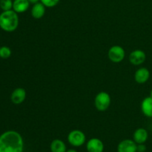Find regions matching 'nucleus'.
<instances>
[{"mask_svg":"<svg viewBox=\"0 0 152 152\" xmlns=\"http://www.w3.org/2000/svg\"><path fill=\"white\" fill-rule=\"evenodd\" d=\"M108 58L111 62L119 63L124 59L126 52L124 48L120 45H114L109 49L108 53Z\"/></svg>","mask_w":152,"mask_h":152,"instance_id":"obj_5","label":"nucleus"},{"mask_svg":"<svg viewBox=\"0 0 152 152\" xmlns=\"http://www.w3.org/2000/svg\"><path fill=\"white\" fill-rule=\"evenodd\" d=\"M26 98V91L22 88H17L11 94L10 99L13 103L16 105L22 103Z\"/></svg>","mask_w":152,"mask_h":152,"instance_id":"obj_9","label":"nucleus"},{"mask_svg":"<svg viewBox=\"0 0 152 152\" xmlns=\"http://www.w3.org/2000/svg\"><path fill=\"white\" fill-rule=\"evenodd\" d=\"M137 144L134 140L126 139L122 140L117 146V152H137Z\"/></svg>","mask_w":152,"mask_h":152,"instance_id":"obj_6","label":"nucleus"},{"mask_svg":"<svg viewBox=\"0 0 152 152\" xmlns=\"http://www.w3.org/2000/svg\"><path fill=\"white\" fill-rule=\"evenodd\" d=\"M111 96L107 92L101 91L96 94L94 99V105L99 111H105L111 105Z\"/></svg>","mask_w":152,"mask_h":152,"instance_id":"obj_3","label":"nucleus"},{"mask_svg":"<svg viewBox=\"0 0 152 152\" xmlns=\"http://www.w3.org/2000/svg\"><path fill=\"white\" fill-rule=\"evenodd\" d=\"M22 137L16 131H7L0 135V152H23Z\"/></svg>","mask_w":152,"mask_h":152,"instance_id":"obj_1","label":"nucleus"},{"mask_svg":"<svg viewBox=\"0 0 152 152\" xmlns=\"http://www.w3.org/2000/svg\"><path fill=\"white\" fill-rule=\"evenodd\" d=\"M11 56V50L7 46H2L0 48V58L8 59Z\"/></svg>","mask_w":152,"mask_h":152,"instance_id":"obj_17","label":"nucleus"},{"mask_svg":"<svg viewBox=\"0 0 152 152\" xmlns=\"http://www.w3.org/2000/svg\"><path fill=\"white\" fill-rule=\"evenodd\" d=\"M45 7L41 1L34 4L31 9V15L33 17L37 19L42 18L45 13Z\"/></svg>","mask_w":152,"mask_h":152,"instance_id":"obj_12","label":"nucleus"},{"mask_svg":"<svg viewBox=\"0 0 152 152\" xmlns=\"http://www.w3.org/2000/svg\"><path fill=\"white\" fill-rule=\"evenodd\" d=\"M51 152H66V145L65 142L59 139L53 140L50 145Z\"/></svg>","mask_w":152,"mask_h":152,"instance_id":"obj_15","label":"nucleus"},{"mask_svg":"<svg viewBox=\"0 0 152 152\" xmlns=\"http://www.w3.org/2000/svg\"><path fill=\"white\" fill-rule=\"evenodd\" d=\"M86 149L88 152H103L104 144L98 138H91L86 144Z\"/></svg>","mask_w":152,"mask_h":152,"instance_id":"obj_8","label":"nucleus"},{"mask_svg":"<svg viewBox=\"0 0 152 152\" xmlns=\"http://www.w3.org/2000/svg\"><path fill=\"white\" fill-rule=\"evenodd\" d=\"M150 96H151L152 97V90L151 91V93H150Z\"/></svg>","mask_w":152,"mask_h":152,"instance_id":"obj_22","label":"nucleus"},{"mask_svg":"<svg viewBox=\"0 0 152 152\" xmlns=\"http://www.w3.org/2000/svg\"><path fill=\"white\" fill-rule=\"evenodd\" d=\"M150 77V72L146 68H140L135 72L134 80L139 84H144Z\"/></svg>","mask_w":152,"mask_h":152,"instance_id":"obj_10","label":"nucleus"},{"mask_svg":"<svg viewBox=\"0 0 152 152\" xmlns=\"http://www.w3.org/2000/svg\"><path fill=\"white\" fill-rule=\"evenodd\" d=\"M148 138V133L146 129L143 128L137 129L133 135V140L137 144L145 143Z\"/></svg>","mask_w":152,"mask_h":152,"instance_id":"obj_11","label":"nucleus"},{"mask_svg":"<svg viewBox=\"0 0 152 152\" xmlns=\"http://www.w3.org/2000/svg\"><path fill=\"white\" fill-rule=\"evenodd\" d=\"M137 152H145L146 151V146H145V145L144 143L137 144Z\"/></svg>","mask_w":152,"mask_h":152,"instance_id":"obj_19","label":"nucleus"},{"mask_svg":"<svg viewBox=\"0 0 152 152\" xmlns=\"http://www.w3.org/2000/svg\"><path fill=\"white\" fill-rule=\"evenodd\" d=\"M60 0H40L46 7H53L59 4Z\"/></svg>","mask_w":152,"mask_h":152,"instance_id":"obj_18","label":"nucleus"},{"mask_svg":"<svg viewBox=\"0 0 152 152\" xmlns=\"http://www.w3.org/2000/svg\"><path fill=\"white\" fill-rule=\"evenodd\" d=\"M19 25V16L13 10L3 11L0 14V28L7 32H13Z\"/></svg>","mask_w":152,"mask_h":152,"instance_id":"obj_2","label":"nucleus"},{"mask_svg":"<svg viewBox=\"0 0 152 152\" xmlns=\"http://www.w3.org/2000/svg\"><path fill=\"white\" fill-rule=\"evenodd\" d=\"M66 152H77V150L73 149V148H71V149H68V150H67Z\"/></svg>","mask_w":152,"mask_h":152,"instance_id":"obj_21","label":"nucleus"},{"mask_svg":"<svg viewBox=\"0 0 152 152\" xmlns=\"http://www.w3.org/2000/svg\"><path fill=\"white\" fill-rule=\"evenodd\" d=\"M13 1L12 0H1L0 1V7L3 11L10 10L13 9Z\"/></svg>","mask_w":152,"mask_h":152,"instance_id":"obj_16","label":"nucleus"},{"mask_svg":"<svg viewBox=\"0 0 152 152\" xmlns=\"http://www.w3.org/2000/svg\"><path fill=\"white\" fill-rule=\"evenodd\" d=\"M0 1H1V0H0Z\"/></svg>","mask_w":152,"mask_h":152,"instance_id":"obj_23","label":"nucleus"},{"mask_svg":"<svg viewBox=\"0 0 152 152\" xmlns=\"http://www.w3.org/2000/svg\"><path fill=\"white\" fill-rule=\"evenodd\" d=\"M28 1H29V2L31 3V4H36V3L39 2L40 0H28Z\"/></svg>","mask_w":152,"mask_h":152,"instance_id":"obj_20","label":"nucleus"},{"mask_svg":"<svg viewBox=\"0 0 152 152\" xmlns=\"http://www.w3.org/2000/svg\"><path fill=\"white\" fill-rule=\"evenodd\" d=\"M141 110L144 115L147 117H152V97L148 96L142 100L141 103Z\"/></svg>","mask_w":152,"mask_h":152,"instance_id":"obj_14","label":"nucleus"},{"mask_svg":"<svg viewBox=\"0 0 152 152\" xmlns=\"http://www.w3.org/2000/svg\"><path fill=\"white\" fill-rule=\"evenodd\" d=\"M86 135L80 130H73L68 134V141L74 147L82 146L86 142Z\"/></svg>","mask_w":152,"mask_h":152,"instance_id":"obj_4","label":"nucleus"},{"mask_svg":"<svg viewBox=\"0 0 152 152\" xmlns=\"http://www.w3.org/2000/svg\"><path fill=\"white\" fill-rule=\"evenodd\" d=\"M146 59L145 53L142 50H134L129 55V61L134 65H140L143 63Z\"/></svg>","mask_w":152,"mask_h":152,"instance_id":"obj_7","label":"nucleus"},{"mask_svg":"<svg viewBox=\"0 0 152 152\" xmlns=\"http://www.w3.org/2000/svg\"><path fill=\"white\" fill-rule=\"evenodd\" d=\"M31 3L28 0H14L13 3V10L17 13L27 11Z\"/></svg>","mask_w":152,"mask_h":152,"instance_id":"obj_13","label":"nucleus"}]
</instances>
